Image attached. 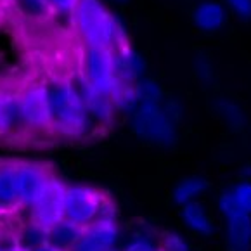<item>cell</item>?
I'll use <instances>...</instances> for the list:
<instances>
[{
  "mask_svg": "<svg viewBox=\"0 0 251 251\" xmlns=\"http://www.w3.org/2000/svg\"><path fill=\"white\" fill-rule=\"evenodd\" d=\"M49 102L52 115V132L64 139H83L94 125L76 87L68 78H52L47 81Z\"/></svg>",
  "mask_w": 251,
  "mask_h": 251,
  "instance_id": "cell-1",
  "label": "cell"
},
{
  "mask_svg": "<svg viewBox=\"0 0 251 251\" xmlns=\"http://www.w3.org/2000/svg\"><path fill=\"white\" fill-rule=\"evenodd\" d=\"M73 21L87 47L116 49L128 44L125 26L100 0H78Z\"/></svg>",
  "mask_w": 251,
  "mask_h": 251,
  "instance_id": "cell-2",
  "label": "cell"
},
{
  "mask_svg": "<svg viewBox=\"0 0 251 251\" xmlns=\"http://www.w3.org/2000/svg\"><path fill=\"white\" fill-rule=\"evenodd\" d=\"M132 130L139 139L156 146H174L177 141V123L161 104H139L132 113Z\"/></svg>",
  "mask_w": 251,
  "mask_h": 251,
  "instance_id": "cell-3",
  "label": "cell"
},
{
  "mask_svg": "<svg viewBox=\"0 0 251 251\" xmlns=\"http://www.w3.org/2000/svg\"><path fill=\"white\" fill-rule=\"evenodd\" d=\"M19 106L25 132L40 133L52 130L47 83H30L19 92Z\"/></svg>",
  "mask_w": 251,
  "mask_h": 251,
  "instance_id": "cell-4",
  "label": "cell"
},
{
  "mask_svg": "<svg viewBox=\"0 0 251 251\" xmlns=\"http://www.w3.org/2000/svg\"><path fill=\"white\" fill-rule=\"evenodd\" d=\"M81 71L97 90L109 97L122 85L115 68V49L87 47Z\"/></svg>",
  "mask_w": 251,
  "mask_h": 251,
  "instance_id": "cell-5",
  "label": "cell"
},
{
  "mask_svg": "<svg viewBox=\"0 0 251 251\" xmlns=\"http://www.w3.org/2000/svg\"><path fill=\"white\" fill-rule=\"evenodd\" d=\"M106 194L90 185H68L64 198V217L87 227L99 220Z\"/></svg>",
  "mask_w": 251,
  "mask_h": 251,
  "instance_id": "cell-6",
  "label": "cell"
},
{
  "mask_svg": "<svg viewBox=\"0 0 251 251\" xmlns=\"http://www.w3.org/2000/svg\"><path fill=\"white\" fill-rule=\"evenodd\" d=\"M52 174L42 165L16 163V184H18L19 206L30 210L47 189Z\"/></svg>",
  "mask_w": 251,
  "mask_h": 251,
  "instance_id": "cell-7",
  "label": "cell"
},
{
  "mask_svg": "<svg viewBox=\"0 0 251 251\" xmlns=\"http://www.w3.org/2000/svg\"><path fill=\"white\" fill-rule=\"evenodd\" d=\"M66 187L57 177L52 175L47 189L42 194V198L30 208V220L40 224L45 229L54 227L57 222L64 217V198H66Z\"/></svg>",
  "mask_w": 251,
  "mask_h": 251,
  "instance_id": "cell-8",
  "label": "cell"
},
{
  "mask_svg": "<svg viewBox=\"0 0 251 251\" xmlns=\"http://www.w3.org/2000/svg\"><path fill=\"white\" fill-rule=\"evenodd\" d=\"M71 81H73V85L76 87L78 94H80L81 100L85 104L94 125L96 126L111 125V122H113L115 113H116V107H115V104H113V100H111V97L102 94L100 90H97L89 81V78L83 75V71H80L76 76L71 78Z\"/></svg>",
  "mask_w": 251,
  "mask_h": 251,
  "instance_id": "cell-9",
  "label": "cell"
},
{
  "mask_svg": "<svg viewBox=\"0 0 251 251\" xmlns=\"http://www.w3.org/2000/svg\"><path fill=\"white\" fill-rule=\"evenodd\" d=\"M120 239L116 218H99L83 229L80 241L70 251H111Z\"/></svg>",
  "mask_w": 251,
  "mask_h": 251,
  "instance_id": "cell-10",
  "label": "cell"
},
{
  "mask_svg": "<svg viewBox=\"0 0 251 251\" xmlns=\"http://www.w3.org/2000/svg\"><path fill=\"white\" fill-rule=\"evenodd\" d=\"M25 132L19 106V92L0 87V135H18Z\"/></svg>",
  "mask_w": 251,
  "mask_h": 251,
  "instance_id": "cell-11",
  "label": "cell"
},
{
  "mask_svg": "<svg viewBox=\"0 0 251 251\" xmlns=\"http://www.w3.org/2000/svg\"><path fill=\"white\" fill-rule=\"evenodd\" d=\"M115 68L122 83L135 85L144 76L146 64L135 49H132L128 44H123L115 49Z\"/></svg>",
  "mask_w": 251,
  "mask_h": 251,
  "instance_id": "cell-12",
  "label": "cell"
},
{
  "mask_svg": "<svg viewBox=\"0 0 251 251\" xmlns=\"http://www.w3.org/2000/svg\"><path fill=\"white\" fill-rule=\"evenodd\" d=\"M229 12L224 4L218 0H201L192 11V21L201 31L215 33L220 31L227 23Z\"/></svg>",
  "mask_w": 251,
  "mask_h": 251,
  "instance_id": "cell-13",
  "label": "cell"
},
{
  "mask_svg": "<svg viewBox=\"0 0 251 251\" xmlns=\"http://www.w3.org/2000/svg\"><path fill=\"white\" fill-rule=\"evenodd\" d=\"M226 244L229 251H251V217L234 215L226 218Z\"/></svg>",
  "mask_w": 251,
  "mask_h": 251,
  "instance_id": "cell-14",
  "label": "cell"
},
{
  "mask_svg": "<svg viewBox=\"0 0 251 251\" xmlns=\"http://www.w3.org/2000/svg\"><path fill=\"white\" fill-rule=\"evenodd\" d=\"M180 217H182V220H184L185 227H187L189 230H192V232L200 234V236L208 237L215 232V226H213V222H211L210 215L206 213L203 204L198 203V201L182 206Z\"/></svg>",
  "mask_w": 251,
  "mask_h": 251,
  "instance_id": "cell-15",
  "label": "cell"
},
{
  "mask_svg": "<svg viewBox=\"0 0 251 251\" xmlns=\"http://www.w3.org/2000/svg\"><path fill=\"white\" fill-rule=\"evenodd\" d=\"M83 229L85 227L76 224V222L70 220V218H63L54 227L49 229V243L64 251H70L80 241Z\"/></svg>",
  "mask_w": 251,
  "mask_h": 251,
  "instance_id": "cell-16",
  "label": "cell"
},
{
  "mask_svg": "<svg viewBox=\"0 0 251 251\" xmlns=\"http://www.w3.org/2000/svg\"><path fill=\"white\" fill-rule=\"evenodd\" d=\"M0 203L5 210H14L19 206L14 161L0 163Z\"/></svg>",
  "mask_w": 251,
  "mask_h": 251,
  "instance_id": "cell-17",
  "label": "cell"
},
{
  "mask_svg": "<svg viewBox=\"0 0 251 251\" xmlns=\"http://www.w3.org/2000/svg\"><path fill=\"white\" fill-rule=\"evenodd\" d=\"M206 191H208L206 178L192 175V177L182 178V180L175 185L174 192H172V198H174L175 204H178V206L182 208V206H185V204L198 201Z\"/></svg>",
  "mask_w": 251,
  "mask_h": 251,
  "instance_id": "cell-18",
  "label": "cell"
},
{
  "mask_svg": "<svg viewBox=\"0 0 251 251\" xmlns=\"http://www.w3.org/2000/svg\"><path fill=\"white\" fill-rule=\"evenodd\" d=\"M18 244L26 250H37L42 244L49 243V229L42 227L40 224L33 220H28L25 226L21 227V230L18 232Z\"/></svg>",
  "mask_w": 251,
  "mask_h": 251,
  "instance_id": "cell-19",
  "label": "cell"
},
{
  "mask_svg": "<svg viewBox=\"0 0 251 251\" xmlns=\"http://www.w3.org/2000/svg\"><path fill=\"white\" fill-rule=\"evenodd\" d=\"M215 109H217L222 122L226 123V125H229L230 128L241 130L244 126L243 109H241L234 100L227 99V97H220V99L215 102Z\"/></svg>",
  "mask_w": 251,
  "mask_h": 251,
  "instance_id": "cell-20",
  "label": "cell"
},
{
  "mask_svg": "<svg viewBox=\"0 0 251 251\" xmlns=\"http://www.w3.org/2000/svg\"><path fill=\"white\" fill-rule=\"evenodd\" d=\"M111 100L115 104L116 111L130 113V115H132L133 111L139 107V104H141L135 92V85H128V83H122V85L118 87V90L111 96Z\"/></svg>",
  "mask_w": 251,
  "mask_h": 251,
  "instance_id": "cell-21",
  "label": "cell"
},
{
  "mask_svg": "<svg viewBox=\"0 0 251 251\" xmlns=\"http://www.w3.org/2000/svg\"><path fill=\"white\" fill-rule=\"evenodd\" d=\"M135 92L141 104H161L165 100V94L158 81L142 78L135 83Z\"/></svg>",
  "mask_w": 251,
  "mask_h": 251,
  "instance_id": "cell-22",
  "label": "cell"
},
{
  "mask_svg": "<svg viewBox=\"0 0 251 251\" xmlns=\"http://www.w3.org/2000/svg\"><path fill=\"white\" fill-rule=\"evenodd\" d=\"M122 251H161V244L148 230H139L128 239Z\"/></svg>",
  "mask_w": 251,
  "mask_h": 251,
  "instance_id": "cell-23",
  "label": "cell"
},
{
  "mask_svg": "<svg viewBox=\"0 0 251 251\" xmlns=\"http://www.w3.org/2000/svg\"><path fill=\"white\" fill-rule=\"evenodd\" d=\"M234 201L243 213L251 217V180H239L230 187Z\"/></svg>",
  "mask_w": 251,
  "mask_h": 251,
  "instance_id": "cell-24",
  "label": "cell"
},
{
  "mask_svg": "<svg viewBox=\"0 0 251 251\" xmlns=\"http://www.w3.org/2000/svg\"><path fill=\"white\" fill-rule=\"evenodd\" d=\"M159 244H161V251H192L187 239L175 230H168L163 234Z\"/></svg>",
  "mask_w": 251,
  "mask_h": 251,
  "instance_id": "cell-25",
  "label": "cell"
},
{
  "mask_svg": "<svg viewBox=\"0 0 251 251\" xmlns=\"http://www.w3.org/2000/svg\"><path fill=\"white\" fill-rule=\"evenodd\" d=\"M226 7L239 19L250 21L251 19V0H224Z\"/></svg>",
  "mask_w": 251,
  "mask_h": 251,
  "instance_id": "cell-26",
  "label": "cell"
},
{
  "mask_svg": "<svg viewBox=\"0 0 251 251\" xmlns=\"http://www.w3.org/2000/svg\"><path fill=\"white\" fill-rule=\"evenodd\" d=\"M194 70H196V76L200 78L203 83L213 81V66H211L208 57L200 55V57L196 59V64H194Z\"/></svg>",
  "mask_w": 251,
  "mask_h": 251,
  "instance_id": "cell-27",
  "label": "cell"
},
{
  "mask_svg": "<svg viewBox=\"0 0 251 251\" xmlns=\"http://www.w3.org/2000/svg\"><path fill=\"white\" fill-rule=\"evenodd\" d=\"M50 11L57 12L59 16H73L78 0H49Z\"/></svg>",
  "mask_w": 251,
  "mask_h": 251,
  "instance_id": "cell-28",
  "label": "cell"
},
{
  "mask_svg": "<svg viewBox=\"0 0 251 251\" xmlns=\"http://www.w3.org/2000/svg\"><path fill=\"white\" fill-rule=\"evenodd\" d=\"M163 107H165L166 113L172 116V120L175 123H178L184 118V107H182V104L177 99H165L163 100Z\"/></svg>",
  "mask_w": 251,
  "mask_h": 251,
  "instance_id": "cell-29",
  "label": "cell"
},
{
  "mask_svg": "<svg viewBox=\"0 0 251 251\" xmlns=\"http://www.w3.org/2000/svg\"><path fill=\"white\" fill-rule=\"evenodd\" d=\"M33 251H64V250H61V248L54 246V244H50V243H45V244H42L40 248H37V250H33Z\"/></svg>",
  "mask_w": 251,
  "mask_h": 251,
  "instance_id": "cell-30",
  "label": "cell"
},
{
  "mask_svg": "<svg viewBox=\"0 0 251 251\" xmlns=\"http://www.w3.org/2000/svg\"><path fill=\"white\" fill-rule=\"evenodd\" d=\"M241 177L243 180H251V165H244L241 170Z\"/></svg>",
  "mask_w": 251,
  "mask_h": 251,
  "instance_id": "cell-31",
  "label": "cell"
},
{
  "mask_svg": "<svg viewBox=\"0 0 251 251\" xmlns=\"http://www.w3.org/2000/svg\"><path fill=\"white\" fill-rule=\"evenodd\" d=\"M9 251H30V250H26V248H23V246H19V244H18V246L11 248Z\"/></svg>",
  "mask_w": 251,
  "mask_h": 251,
  "instance_id": "cell-32",
  "label": "cell"
},
{
  "mask_svg": "<svg viewBox=\"0 0 251 251\" xmlns=\"http://www.w3.org/2000/svg\"><path fill=\"white\" fill-rule=\"evenodd\" d=\"M5 211H7V210H5V208H4V206H2V203H0V217H2V215H4V213H5Z\"/></svg>",
  "mask_w": 251,
  "mask_h": 251,
  "instance_id": "cell-33",
  "label": "cell"
},
{
  "mask_svg": "<svg viewBox=\"0 0 251 251\" xmlns=\"http://www.w3.org/2000/svg\"><path fill=\"white\" fill-rule=\"evenodd\" d=\"M116 2H128V0H116Z\"/></svg>",
  "mask_w": 251,
  "mask_h": 251,
  "instance_id": "cell-34",
  "label": "cell"
},
{
  "mask_svg": "<svg viewBox=\"0 0 251 251\" xmlns=\"http://www.w3.org/2000/svg\"><path fill=\"white\" fill-rule=\"evenodd\" d=\"M111 251H118V250H116V248H115V250H111Z\"/></svg>",
  "mask_w": 251,
  "mask_h": 251,
  "instance_id": "cell-35",
  "label": "cell"
},
{
  "mask_svg": "<svg viewBox=\"0 0 251 251\" xmlns=\"http://www.w3.org/2000/svg\"><path fill=\"white\" fill-rule=\"evenodd\" d=\"M0 251H4V250H2V248H0Z\"/></svg>",
  "mask_w": 251,
  "mask_h": 251,
  "instance_id": "cell-36",
  "label": "cell"
},
{
  "mask_svg": "<svg viewBox=\"0 0 251 251\" xmlns=\"http://www.w3.org/2000/svg\"><path fill=\"white\" fill-rule=\"evenodd\" d=\"M12 2H16V0H12Z\"/></svg>",
  "mask_w": 251,
  "mask_h": 251,
  "instance_id": "cell-37",
  "label": "cell"
}]
</instances>
